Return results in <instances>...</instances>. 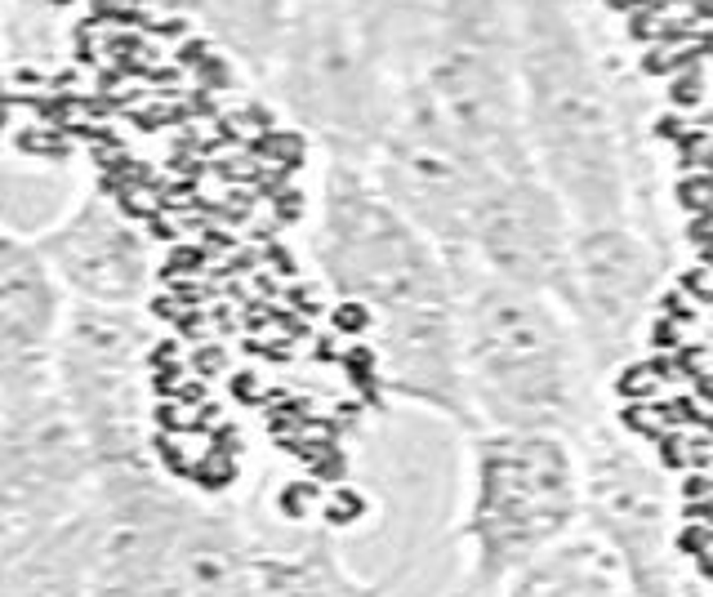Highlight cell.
Wrapping results in <instances>:
<instances>
[{"label":"cell","mask_w":713,"mask_h":597,"mask_svg":"<svg viewBox=\"0 0 713 597\" xmlns=\"http://www.w3.org/2000/svg\"><path fill=\"white\" fill-rule=\"evenodd\" d=\"M99 597H245L263 544L236 513L174 490L156 468L103 473Z\"/></svg>","instance_id":"6da1fadb"},{"label":"cell","mask_w":713,"mask_h":597,"mask_svg":"<svg viewBox=\"0 0 713 597\" xmlns=\"http://www.w3.org/2000/svg\"><path fill=\"white\" fill-rule=\"evenodd\" d=\"M446 597H495V588H486V584H477V579L469 575V579H464L460 588H451Z\"/></svg>","instance_id":"8fae6325"},{"label":"cell","mask_w":713,"mask_h":597,"mask_svg":"<svg viewBox=\"0 0 713 597\" xmlns=\"http://www.w3.org/2000/svg\"><path fill=\"white\" fill-rule=\"evenodd\" d=\"M94 597H99V593H94Z\"/></svg>","instance_id":"7c38bea8"},{"label":"cell","mask_w":713,"mask_h":597,"mask_svg":"<svg viewBox=\"0 0 713 597\" xmlns=\"http://www.w3.org/2000/svg\"><path fill=\"white\" fill-rule=\"evenodd\" d=\"M491 415L509 433H557L566 424V375L544 322L522 304H491L477 335Z\"/></svg>","instance_id":"8992f818"},{"label":"cell","mask_w":713,"mask_h":597,"mask_svg":"<svg viewBox=\"0 0 713 597\" xmlns=\"http://www.w3.org/2000/svg\"><path fill=\"white\" fill-rule=\"evenodd\" d=\"M94 490L99 464L54 366L0 370V535L68 517Z\"/></svg>","instance_id":"3957f363"},{"label":"cell","mask_w":713,"mask_h":597,"mask_svg":"<svg viewBox=\"0 0 713 597\" xmlns=\"http://www.w3.org/2000/svg\"><path fill=\"white\" fill-rule=\"evenodd\" d=\"M72 304L41 245L0 232V370L54 357Z\"/></svg>","instance_id":"9c48e42d"},{"label":"cell","mask_w":713,"mask_h":597,"mask_svg":"<svg viewBox=\"0 0 713 597\" xmlns=\"http://www.w3.org/2000/svg\"><path fill=\"white\" fill-rule=\"evenodd\" d=\"M103 561L99 504L0 535V597H94Z\"/></svg>","instance_id":"ba28073f"},{"label":"cell","mask_w":713,"mask_h":597,"mask_svg":"<svg viewBox=\"0 0 713 597\" xmlns=\"http://www.w3.org/2000/svg\"><path fill=\"white\" fill-rule=\"evenodd\" d=\"M584 468V517L624 566L637 597H677L673 557V508L660 473L629 446H597L580 459Z\"/></svg>","instance_id":"5b68a950"},{"label":"cell","mask_w":713,"mask_h":597,"mask_svg":"<svg viewBox=\"0 0 713 597\" xmlns=\"http://www.w3.org/2000/svg\"><path fill=\"white\" fill-rule=\"evenodd\" d=\"M495 597H637L620 557L589 530L575 526L566 539L513 570Z\"/></svg>","instance_id":"30bf717a"},{"label":"cell","mask_w":713,"mask_h":597,"mask_svg":"<svg viewBox=\"0 0 713 597\" xmlns=\"http://www.w3.org/2000/svg\"><path fill=\"white\" fill-rule=\"evenodd\" d=\"M54 379L94 450L99 477L152 468L143 442V326L130 308L76 304L54 344Z\"/></svg>","instance_id":"277c9868"},{"label":"cell","mask_w":713,"mask_h":597,"mask_svg":"<svg viewBox=\"0 0 713 597\" xmlns=\"http://www.w3.org/2000/svg\"><path fill=\"white\" fill-rule=\"evenodd\" d=\"M584 517V468L557 433H500L473 455L464 508L469 575L500 588Z\"/></svg>","instance_id":"7a4b0ae2"},{"label":"cell","mask_w":713,"mask_h":597,"mask_svg":"<svg viewBox=\"0 0 713 597\" xmlns=\"http://www.w3.org/2000/svg\"><path fill=\"white\" fill-rule=\"evenodd\" d=\"M36 245L63 294H76V304L130 308L148 285L143 236L103 201H85Z\"/></svg>","instance_id":"52a82bcc"}]
</instances>
